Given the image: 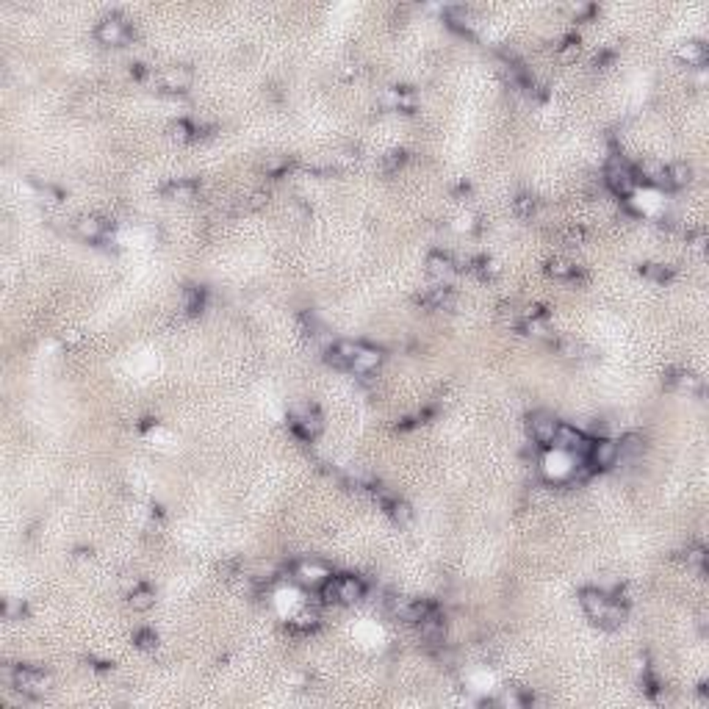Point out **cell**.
<instances>
[{"instance_id": "obj_1", "label": "cell", "mask_w": 709, "mask_h": 709, "mask_svg": "<svg viewBox=\"0 0 709 709\" xmlns=\"http://www.w3.org/2000/svg\"><path fill=\"white\" fill-rule=\"evenodd\" d=\"M579 601H582L585 613L590 615V621L599 624L601 629H618L627 618V604H621L618 599H610L604 590L585 587L579 593Z\"/></svg>"}, {"instance_id": "obj_2", "label": "cell", "mask_w": 709, "mask_h": 709, "mask_svg": "<svg viewBox=\"0 0 709 709\" xmlns=\"http://www.w3.org/2000/svg\"><path fill=\"white\" fill-rule=\"evenodd\" d=\"M3 679H6L14 690H20L22 696H28V699L42 696V693L47 690V685H50V676H47L42 668H34V665L3 668Z\"/></svg>"}, {"instance_id": "obj_3", "label": "cell", "mask_w": 709, "mask_h": 709, "mask_svg": "<svg viewBox=\"0 0 709 709\" xmlns=\"http://www.w3.org/2000/svg\"><path fill=\"white\" fill-rule=\"evenodd\" d=\"M131 25H128V20L125 17H119V14H108V17H103L100 22H97V28H94V39L103 45V47H122L128 39H131Z\"/></svg>"}, {"instance_id": "obj_4", "label": "cell", "mask_w": 709, "mask_h": 709, "mask_svg": "<svg viewBox=\"0 0 709 709\" xmlns=\"http://www.w3.org/2000/svg\"><path fill=\"white\" fill-rule=\"evenodd\" d=\"M604 183H607V189H610L615 197H621V200L631 197L634 189H637L634 172H631L629 166H627L618 156L610 158V163H607V169H604Z\"/></svg>"}, {"instance_id": "obj_5", "label": "cell", "mask_w": 709, "mask_h": 709, "mask_svg": "<svg viewBox=\"0 0 709 709\" xmlns=\"http://www.w3.org/2000/svg\"><path fill=\"white\" fill-rule=\"evenodd\" d=\"M294 579L302 585V587H308V590H319L324 582H330L332 579V571L321 562V560H300L297 565H294Z\"/></svg>"}, {"instance_id": "obj_6", "label": "cell", "mask_w": 709, "mask_h": 709, "mask_svg": "<svg viewBox=\"0 0 709 709\" xmlns=\"http://www.w3.org/2000/svg\"><path fill=\"white\" fill-rule=\"evenodd\" d=\"M321 416L316 413V407H308V404H302V407H294L291 410V432L297 435V438H302V441H314L316 435L321 432Z\"/></svg>"}, {"instance_id": "obj_7", "label": "cell", "mask_w": 709, "mask_h": 709, "mask_svg": "<svg viewBox=\"0 0 709 709\" xmlns=\"http://www.w3.org/2000/svg\"><path fill=\"white\" fill-rule=\"evenodd\" d=\"M552 446L554 449H560V452L576 455V458H587V452H590V438H585V432H579L576 427H565V424H560V430H557V435H554Z\"/></svg>"}, {"instance_id": "obj_8", "label": "cell", "mask_w": 709, "mask_h": 709, "mask_svg": "<svg viewBox=\"0 0 709 709\" xmlns=\"http://www.w3.org/2000/svg\"><path fill=\"white\" fill-rule=\"evenodd\" d=\"M587 463H590L593 472L613 469L618 463V441H613V438H596V441H590Z\"/></svg>"}, {"instance_id": "obj_9", "label": "cell", "mask_w": 709, "mask_h": 709, "mask_svg": "<svg viewBox=\"0 0 709 709\" xmlns=\"http://www.w3.org/2000/svg\"><path fill=\"white\" fill-rule=\"evenodd\" d=\"M194 83V70L186 67V64H175V67H166L158 78V86L163 94H183L189 92Z\"/></svg>"}, {"instance_id": "obj_10", "label": "cell", "mask_w": 709, "mask_h": 709, "mask_svg": "<svg viewBox=\"0 0 709 709\" xmlns=\"http://www.w3.org/2000/svg\"><path fill=\"white\" fill-rule=\"evenodd\" d=\"M529 435H532V441L535 444H541V446H552L554 435H557V430H560V421L554 418L549 410H535L529 418Z\"/></svg>"}, {"instance_id": "obj_11", "label": "cell", "mask_w": 709, "mask_h": 709, "mask_svg": "<svg viewBox=\"0 0 709 709\" xmlns=\"http://www.w3.org/2000/svg\"><path fill=\"white\" fill-rule=\"evenodd\" d=\"M416 302L421 305V308H430V311H455V305H458V297H455V291L449 288V286H430V288H424L418 297H416Z\"/></svg>"}, {"instance_id": "obj_12", "label": "cell", "mask_w": 709, "mask_h": 709, "mask_svg": "<svg viewBox=\"0 0 709 709\" xmlns=\"http://www.w3.org/2000/svg\"><path fill=\"white\" fill-rule=\"evenodd\" d=\"M418 634H421V640L424 643H430V645H441L444 640H446V621H444V613H441V607L435 604L418 624Z\"/></svg>"}, {"instance_id": "obj_13", "label": "cell", "mask_w": 709, "mask_h": 709, "mask_svg": "<svg viewBox=\"0 0 709 709\" xmlns=\"http://www.w3.org/2000/svg\"><path fill=\"white\" fill-rule=\"evenodd\" d=\"M114 231V222L100 217V214H83L75 222V233H78L83 241H103Z\"/></svg>"}, {"instance_id": "obj_14", "label": "cell", "mask_w": 709, "mask_h": 709, "mask_svg": "<svg viewBox=\"0 0 709 709\" xmlns=\"http://www.w3.org/2000/svg\"><path fill=\"white\" fill-rule=\"evenodd\" d=\"M634 180L643 183V186H657V189H668V166L654 161V158H645L640 161L634 169Z\"/></svg>"}, {"instance_id": "obj_15", "label": "cell", "mask_w": 709, "mask_h": 709, "mask_svg": "<svg viewBox=\"0 0 709 709\" xmlns=\"http://www.w3.org/2000/svg\"><path fill=\"white\" fill-rule=\"evenodd\" d=\"M332 585H335V601L338 604H355V601H360L366 596V585H363L360 576L346 573V576L332 579Z\"/></svg>"}, {"instance_id": "obj_16", "label": "cell", "mask_w": 709, "mask_h": 709, "mask_svg": "<svg viewBox=\"0 0 709 709\" xmlns=\"http://www.w3.org/2000/svg\"><path fill=\"white\" fill-rule=\"evenodd\" d=\"M380 366H383V349L360 344V346H358V352H355V360H352L349 372H352V374H360V377H366V374L377 372Z\"/></svg>"}, {"instance_id": "obj_17", "label": "cell", "mask_w": 709, "mask_h": 709, "mask_svg": "<svg viewBox=\"0 0 709 709\" xmlns=\"http://www.w3.org/2000/svg\"><path fill=\"white\" fill-rule=\"evenodd\" d=\"M458 272V261L452 255H444V252H432L427 255V275L435 280V283H446L452 275Z\"/></svg>"}, {"instance_id": "obj_18", "label": "cell", "mask_w": 709, "mask_h": 709, "mask_svg": "<svg viewBox=\"0 0 709 709\" xmlns=\"http://www.w3.org/2000/svg\"><path fill=\"white\" fill-rule=\"evenodd\" d=\"M358 346H360V344H355V341H335V344L327 346V352H324L327 366H332V369H349L352 360H355Z\"/></svg>"}, {"instance_id": "obj_19", "label": "cell", "mask_w": 709, "mask_h": 709, "mask_svg": "<svg viewBox=\"0 0 709 709\" xmlns=\"http://www.w3.org/2000/svg\"><path fill=\"white\" fill-rule=\"evenodd\" d=\"M197 191H200V180H194V177H177V180H169L166 186H161V194H163V197L180 200V203L194 200Z\"/></svg>"}, {"instance_id": "obj_20", "label": "cell", "mask_w": 709, "mask_h": 709, "mask_svg": "<svg viewBox=\"0 0 709 709\" xmlns=\"http://www.w3.org/2000/svg\"><path fill=\"white\" fill-rule=\"evenodd\" d=\"M383 105L391 111H402V114H413L416 111V94L410 86H394L388 89V94L383 97Z\"/></svg>"}, {"instance_id": "obj_21", "label": "cell", "mask_w": 709, "mask_h": 709, "mask_svg": "<svg viewBox=\"0 0 709 709\" xmlns=\"http://www.w3.org/2000/svg\"><path fill=\"white\" fill-rule=\"evenodd\" d=\"M707 45L704 42H687V45H682V50H679V59L690 67V70H704V64H707Z\"/></svg>"}, {"instance_id": "obj_22", "label": "cell", "mask_w": 709, "mask_h": 709, "mask_svg": "<svg viewBox=\"0 0 709 709\" xmlns=\"http://www.w3.org/2000/svg\"><path fill=\"white\" fill-rule=\"evenodd\" d=\"M546 275L554 277V280H579V277H585L568 258H552V261H546Z\"/></svg>"}, {"instance_id": "obj_23", "label": "cell", "mask_w": 709, "mask_h": 709, "mask_svg": "<svg viewBox=\"0 0 709 709\" xmlns=\"http://www.w3.org/2000/svg\"><path fill=\"white\" fill-rule=\"evenodd\" d=\"M128 604L136 610V613H147L156 607V590L150 585H136L128 596Z\"/></svg>"}, {"instance_id": "obj_24", "label": "cell", "mask_w": 709, "mask_h": 709, "mask_svg": "<svg viewBox=\"0 0 709 709\" xmlns=\"http://www.w3.org/2000/svg\"><path fill=\"white\" fill-rule=\"evenodd\" d=\"M645 452V438L640 432H627L621 441H618V458H640Z\"/></svg>"}, {"instance_id": "obj_25", "label": "cell", "mask_w": 709, "mask_h": 709, "mask_svg": "<svg viewBox=\"0 0 709 709\" xmlns=\"http://www.w3.org/2000/svg\"><path fill=\"white\" fill-rule=\"evenodd\" d=\"M690 180H693V166L690 163L679 161V163L668 166V189H685Z\"/></svg>"}, {"instance_id": "obj_26", "label": "cell", "mask_w": 709, "mask_h": 709, "mask_svg": "<svg viewBox=\"0 0 709 709\" xmlns=\"http://www.w3.org/2000/svg\"><path fill=\"white\" fill-rule=\"evenodd\" d=\"M169 136L177 142H197L200 139V125H194L191 119H177L169 125Z\"/></svg>"}, {"instance_id": "obj_27", "label": "cell", "mask_w": 709, "mask_h": 709, "mask_svg": "<svg viewBox=\"0 0 709 709\" xmlns=\"http://www.w3.org/2000/svg\"><path fill=\"white\" fill-rule=\"evenodd\" d=\"M294 166V158L288 156H269L263 161V175L266 177H283Z\"/></svg>"}, {"instance_id": "obj_28", "label": "cell", "mask_w": 709, "mask_h": 709, "mask_svg": "<svg viewBox=\"0 0 709 709\" xmlns=\"http://www.w3.org/2000/svg\"><path fill=\"white\" fill-rule=\"evenodd\" d=\"M679 560H682V562H687V568H699V571L704 573V565H707V549H704L701 543H693V546H687L685 552H679Z\"/></svg>"}, {"instance_id": "obj_29", "label": "cell", "mask_w": 709, "mask_h": 709, "mask_svg": "<svg viewBox=\"0 0 709 709\" xmlns=\"http://www.w3.org/2000/svg\"><path fill=\"white\" fill-rule=\"evenodd\" d=\"M535 208H538V203H535L532 194H518V197L513 200V214H516V219H521V222L532 219Z\"/></svg>"}, {"instance_id": "obj_30", "label": "cell", "mask_w": 709, "mask_h": 709, "mask_svg": "<svg viewBox=\"0 0 709 709\" xmlns=\"http://www.w3.org/2000/svg\"><path fill=\"white\" fill-rule=\"evenodd\" d=\"M466 269H469V272H474L479 280H493V277H496V266H493V261H490V258H485V255H479V258H472Z\"/></svg>"}, {"instance_id": "obj_31", "label": "cell", "mask_w": 709, "mask_h": 709, "mask_svg": "<svg viewBox=\"0 0 709 709\" xmlns=\"http://www.w3.org/2000/svg\"><path fill=\"white\" fill-rule=\"evenodd\" d=\"M404 161H407V153H404V150H391V153H386L383 161H380V172H383V175H396V172L404 166Z\"/></svg>"}, {"instance_id": "obj_32", "label": "cell", "mask_w": 709, "mask_h": 709, "mask_svg": "<svg viewBox=\"0 0 709 709\" xmlns=\"http://www.w3.org/2000/svg\"><path fill=\"white\" fill-rule=\"evenodd\" d=\"M640 275L648 277V280H654V283H665V280L673 277V269H668V266H662V263H643V266H640Z\"/></svg>"}, {"instance_id": "obj_33", "label": "cell", "mask_w": 709, "mask_h": 709, "mask_svg": "<svg viewBox=\"0 0 709 709\" xmlns=\"http://www.w3.org/2000/svg\"><path fill=\"white\" fill-rule=\"evenodd\" d=\"M203 305H205V291L203 288H197V286H191V288H186V314H200L203 311Z\"/></svg>"}, {"instance_id": "obj_34", "label": "cell", "mask_w": 709, "mask_h": 709, "mask_svg": "<svg viewBox=\"0 0 709 709\" xmlns=\"http://www.w3.org/2000/svg\"><path fill=\"white\" fill-rule=\"evenodd\" d=\"M28 615V607L22 601H14V599H6L3 601V618L6 621H22Z\"/></svg>"}, {"instance_id": "obj_35", "label": "cell", "mask_w": 709, "mask_h": 709, "mask_svg": "<svg viewBox=\"0 0 709 709\" xmlns=\"http://www.w3.org/2000/svg\"><path fill=\"white\" fill-rule=\"evenodd\" d=\"M133 645L142 648V651H153L158 645V634L153 629H139L133 634Z\"/></svg>"}, {"instance_id": "obj_36", "label": "cell", "mask_w": 709, "mask_h": 709, "mask_svg": "<svg viewBox=\"0 0 709 709\" xmlns=\"http://www.w3.org/2000/svg\"><path fill=\"white\" fill-rule=\"evenodd\" d=\"M585 238H587V231L582 225H571L562 231V244H568V247H579V244H585Z\"/></svg>"}, {"instance_id": "obj_37", "label": "cell", "mask_w": 709, "mask_h": 709, "mask_svg": "<svg viewBox=\"0 0 709 709\" xmlns=\"http://www.w3.org/2000/svg\"><path fill=\"white\" fill-rule=\"evenodd\" d=\"M557 53H560V59H573V56L579 53V36H576V34L565 36V39H562V45L557 47Z\"/></svg>"}, {"instance_id": "obj_38", "label": "cell", "mask_w": 709, "mask_h": 709, "mask_svg": "<svg viewBox=\"0 0 709 709\" xmlns=\"http://www.w3.org/2000/svg\"><path fill=\"white\" fill-rule=\"evenodd\" d=\"M34 183V189L42 194V197H50V203H61L64 200V191L61 189H56V186H50V183H39V180H31Z\"/></svg>"}, {"instance_id": "obj_39", "label": "cell", "mask_w": 709, "mask_h": 709, "mask_svg": "<svg viewBox=\"0 0 709 709\" xmlns=\"http://www.w3.org/2000/svg\"><path fill=\"white\" fill-rule=\"evenodd\" d=\"M238 568H241V560H225V562H219V565H217L219 576H225V579H233V576L238 573Z\"/></svg>"}, {"instance_id": "obj_40", "label": "cell", "mask_w": 709, "mask_h": 709, "mask_svg": "<svg viewBox=\"0 0 709 709\" xmlns=\"http://www.w3.org/2000/svg\"><path fill=\"white\" fill-rule=\"evenodd\" d=\"M269 203V194L266 191H255V194H249V200H247V211H258V208H263Z\"/></svg>"}, {"instance_id": "obj_41", "label": "cell", "mask_w": 709, "mask_h": 709, "mask_svg": "<svg viewBox=\"0 0 709 709\" xmlns=\"http://www.w3.org/2000/svg\"><path fill=\"white\" fill-rule=\"evenodd\" d=\"M643 690H645V693H648V696L654 699V696L659 693V682H657V679H654L651 673H645V676H643Z\"/></svg>"}, {"instance_id": "obj_42", "label": "cell", "mask_w": 709, "mask_h": 709, "mask_svg": "<svg viewBox=\"0 0 709 709\" xmlns=\"http://www.w3.org/2000/svg\"><path fill=\"white\" fill-rule=\"evenodd\" d=\"M131 78L136 80L147 78V64H131Z\"/></svg>"}, {"instance_id": "obj_43", "label": "cell", "mask_w": 709, "mask_h": 709, "mask_svg": "<svg viewBox=\"0 0 709 709\" xmlns=\"http://www.w3.org/2000/svg\"><path fill=\"white\" fill-rule=\"evenodd\" d=\"M615 56H613V50H604L601 56H596V67H604V64H610Z\"/></svg>"}, {"instance_id": "obj_44", "label": "cell", "mask_w": 709, "mask_h": 709, "mask_svg": "<svg viewBox=\"0 0 709 709\" xmlns=\"http://www.w3.org/2000/svg\"><path fill=\"white\" fill-rule=\"evenodd\" d=\"M92 668H94V671H111L114 665H111V662H103V659H92Z\"/></svg>"}, {"instance_id": "obj_45", "label": "cell", "mask_w": 709, "mask_h": 709, "mask_svg": "<svg viewBox=\"0 0 709 709\" xmlns=\"http://www.w3.org/2000/svg\"><path fill=\"white\" fill-rule=\"evenodd\" d=\"M469 191H472L469 183H460V186H458V194H460V197H469Z\"/></svg>"}]
</instances>
